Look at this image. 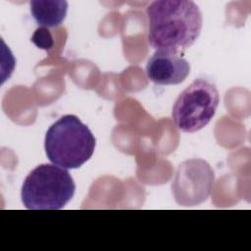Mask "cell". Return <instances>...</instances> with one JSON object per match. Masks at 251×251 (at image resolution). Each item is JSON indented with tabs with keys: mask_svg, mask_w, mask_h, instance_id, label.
<instances>
[{
	"mask_svg": "<svg viewBox=\"0 0 251 251\" xmlns=\"http://www.w3.org/2000/svg\"><path fill=\"white\" fill-rule=\"evenodd\" d=\"M190 72L181 53L157 50L146 64L147 77L158 85H176L185 80Z\"/></svg>",
	"mask_w": 251,
	"mask_h": 251,
	"instance_id": "cell-5",
	"label": "cell"
},
{
	"mask_svg": "<svg viewBox=\"0 0 251 251\" xmlns=\"http://www.w3.org/2000/svg\"><path fill=\"white\" fill-rule=\"evenodd\" d=\"M146 13L149 20L148 41L156 50L183 52L201 32L202 14L193 1H154Z\"/></svg>",
	"mask_w": 251,
	"mask_h": 251,
	"instance_id": "cell-1",
	"label": "cell"
},
{
	"mask_svg": "<svg viewBox=\"0 0 251 251\" xmlns=\"http://www.w3.org/2000/svg\"><path fill=\"white\" fill-rule=\"evenodd\" d=\"M219 103L216 85L208 79L197 78L176 98L172 110L174 123L183 132L198 131L213 119Z\"/></svg>",
	"mask_w": 251,
	"mask_h": 251,
	"instance_id": "cell-4",
	"label": "cell"
},
{
	"mask_svg": "<svg viewBox=\"0 0 251 251\" xmlns=\"http://www.w3.org/2000/svg\"><path fill=\"white\" fill-rule=\"evenodd\" d=\"M31 41L40 49L49 50L53 47L54 41L51 32L47 27L39 26L35 29L31 36Z\"/></svg>",
	"mask_w": 251,
	"mask_h": 251,
	"instance_id": "cell-7",
	"label": "cell"
},
{
	"mask_svg": "<svg viewBox=\"0 0 251 251\" xmlns=\"http://www.w3.org/2000/svg\"><path fill=\"white\" fill-rule=\"evenodd\" d=\"M29 5L34 21L47 28L62 25L68 12V2L65 0H32Z\"/></svg>",
	"mask_w": 251,
	"mask_h": 251,
	"instance_id": "cell-6",
	"label": "cell"
},
{
	"mask_svg": "<svg viewBox=\"0 0 251 251\" xmlns=\"http://www.w3.org/2000/svg\"><path fill=\"white\" fill-rule=\"evenodd\" d=\"M75 184L67 169L42 164L25 178L21 197L29 210H60L73 198Z\"/></svg>",
	"mask_w": 251,
	"mask_h": 251,
	"instance_id": "cell-3",
	"label": "cell"
},
{
	"mask_svg": "<svg viewBox=\"0 0 251 251\" xmlns=\"http://www.w3.org/2000/svg\"><path fill=\"white\" fill-rule=\"evenodd\" d=\"M96 140L76 116L64 115L47 129L44 139L49 161L64 169H77L93 155Z\"/></svg>",
	"mask_w": 251,
	"mask_h": 251,
	"instance_id": "cell-2",
	"label": "cell"
}]
</instances>
